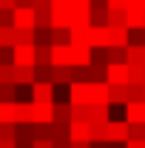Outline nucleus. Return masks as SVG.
I'll return each instance as SVG.
<instances>
[{
	"mask_svg": "<svg viewBox=\"0 0 145 148\" xmlns=\"http://www.w3.org/2000/svg\"><path fill=\"white\" fill-rule=\"evenodd\" d=\"M31 125H51L54 123V103H31Z\"/></svg>",
	"mask_w": 145,
	"mask_h": 148,
	"instance_id": "f257e3e1",
	"label": "nucleus"
},
{
	"mask_svg": "<svg viewBox=\"0 0 145 148\" xmlns=\"http://www.w3.org/2000/svg\"><path fill=\"white\" fill-rule=\"evenodd\" d=\"M105 143L108 145H117V143H128V123L125 120H111L105 123Z\"/></svg>",
	"mask_w": 145,
	"mask_h": 148,
	"instance_id": "f03ea898",
	"label": "nucleus"
},
{
	"mask_svg": "<svg viewBox=\"0 0 145 148\" xmlns=\"http://www.w3.org/2000/svg\"><path fill=\"white\" fill-rule=\"evenodd\" d=\"M68 106H91V83L68 86Z\"/></svg>",
	"mask_w": 145,
	"mask_h": 148,
	"instance_id": "7ed1b4c3",
	"label": "nucleus"
},
{
	"mask_svg": "<svg viewBox=\"0 0 145 148\" xmlns=\"http://www.w3.org/2000/svg\"><path fill=\"white\" fill-rule=\"evenodd\" d=\"M12 66H14V69H29V66H34V46H14V49H12Z\"/></svg>",
	"mask_w": 145,
	"mask_h": 148,
	"instance_id": "20e7f679",
	"label": "nucleus"
},
{
	"mask_svg": "<svg viewBox=\"0 0 145 148\" xmlns=\"http://www.w3.org/2000/svg\"><path fill=\"white\" fill-rule=\"evenodd\" d=\"M57 88L51 83H34L31 86V103H54Z\"/></svg>",
	"mask_w": 145,
	"mask_h": 148,
	"instance_id": "39448f33",
	"label": "nucleus"
},
{
	"mask_svg": "<svg viewBox=\"0 0 145 148\" xmlns=\"http://www.w3.org/2000/svg\"><path fill=\"white\" fill-rule=\"evenodd\" d=\"M105 83L108 86H128V66H105Z\"/></svg>",
	"mask_w": 145,
	"mask_h": 148,
	"instance_id": "423d86ee",
	"label": "nucleus"
},
{
	"mask_svg": "<svg viewBox=\"0 0 145 148\" xmlns=\"http://www.w3.org/2000/svg\"><path fill=\"white\" fill-rule=\"evenodd\" d=\"M51 66L71 69V46H51Z\"/></svg>",
	"mask_w": 145,
	"mask_h": 148,
	"instance_id": "0eeeda50",
	"label": "nucleus"
},
{
	"mask_svg": "<svg viewBox=\"0 0 145 148\" xmlns=\"http://www.w3.org/2000/svg\"><path fill=\"white\" fill-rule=\"evenodd\" d=\"M12 20H14V29L17 32L34 29V9H14L12 12Z\"/></svg>",
	"mask_w": 145,
	"mask_h": 148,
	"instance_id": "6e6552de",
	"label": "nucleus"
},
{
	"mask_svg": "<svg viewBox=\"0 0 145 148\" xmlns=\"http://www.w3.org/2000/svg\"><path fill=\"white\" fill-rule=\"evenodd\" d=\"M125 123L128 125H142L145 123V103H125Z\"/></svg>",
	"mask_w": 145,
	"mask_h": 148,
	"instance_id": "1a4fd4ad",
	"label": "nucleus"
},
{
	"mask_svg": "<svg viewBox=\"0 0 145 148\" xmlns=\"http://www.w3.org/2000/svg\"><path fill=\"white\" fill-rule=\"evenodd\" d=\"M68 140L71 143H88L91 145V123H71L68 125Z\"/></svg>",
	"mask_w": 145,
	"mask_h": 148,
	"instance_id": "9d476101",
	"label": "nucleus"
},
{
	"mask_svg": "<svg viewBox=\"0 0 145 148\" xmlns=\"http://www.w3.org/2000/svg\"><path fill=\"white\" fill-rule=\"evenodd\" d=\"M125 29L128 32H145V9H128L125 12Z\"/></svg>",
	"mask_w": 145,
	"mask_h": 148,
	"instance_id": "9b49d317",
	"label": "nucleus"
},
{
	"mask_svg": "<svg viewBox=\"0 0 145 148\" xmlns=\"http://www.w3.org/2000/svg\"><path fill=\"white\" fill-rule=\"evenodd\" d=\"M88 123L91 125L111 123V106H88Z\"/></svg>",
	"mask_w": 145,
	"mask_h": 148,
	"instance_id": "f8f14e48",
	"label": "nucleus"
},
{
	"mask_svg": "<svg viewBox=\"0 0 145 148\" xmlns=\"http://www.w3.org/2000/svg\"><path fill=\"white\" fill-rule=\"evenodd\" d=\"M91 66V49L88 46H71V69Z\"/></svg>",
	"mask_w": 145,
	"mask_h": 148,
	"instance_id": "ddd939ff",
	"label": "nucleus"
},
{
	"mask_svg": "<svg viewBox=\"0 0 145 148\" xmlns=\"http://www.w3.org/2000/svg\"><path fill=\"white\" fill-rule=\"evenodd\" d=\"M108 37H111V49H128V43H131L128 29H108Z\"/></svg>",
	"mask_w": 145,
	"mask_h": 148,
	"instance_id": "4468645a",
	"label": "nucleus"
},
{
	"mask_svg": "<svg viewBox=\"0 0 145 148\" xmlns=\"http://www.w3.org/2000/svg\"><path fill=\"white\" fill-rule=\"evenodd\" d=\"M54 125H71V106L68 103H54Z\"/></svg>",
	"mask_w": 145,
	"mask_h": 148,
	"instance_id": "2eb2a0df",
	"label": "nucleus"
},
{
	"mask_svg": "<svg viewBox=\"0 0 145 148\" xmlns=\"http://www.w3.org/2000/svg\"><path fill=\"white\" fill-rule=\"evenodd\" d=\"M37 77H34V66H29V69H14V86H34Z\"/></svg>",
	"mask_w": 145,
	"mask_h": 148,
	"instance_id": "dca6fc26",
	"label": "nucleus"
},
{
	"mask_svg": "<svg viewBox=\"0 0 145 148\" xmlns=\"http://www.w3.org/2000/svg\"><path fill=\"white\" fill-rule=\"evenodd\" d=\"M111 103L125 106L128 103V86H108V106Z\"/></svg>",
	"mask_w": 145,
	"mask_h": 148,
	"instance_id": "f3484780",
	"label": "nucleus"
},
{
	"mask_svg": "<svg viewBox=\"0 0 145 148\" xmlns=\"http://www.w3.org/2000/svg\"><path fill=\"white\" fill-rule=\"evenodd\" d=\"M34 29H40V32L51 29V9H37L34 12Z\"/></svg>",
	"mask_w": 145,
	"mask_h": 148,
	"instance_id": "a211bd4d",
	"label": "nucleus"
},
{
	"mask_svg": "<svg viewBox=\"0 0 145 148\" xmlns=\"http://www.w3.org/2000/svg\"><path fill=\"white\" fill-rule=\"evenodd\" d=\"M142 49L145 46H134V43H131L125 49V66H145L142 63Z\"/></svg>",
	"mask_w": 145,
	"mask_h": 148,
	"instance_id": "6ab92c4d",
	"label": "nucleus"
},
{
	"mask_svg": "<svg viewBox=\"0 0 145 148\" xmlns=\"http://www.w3.org/2000/svg\"><path fill=\"white\" fill-rule=\"evenodd\" d=\"M34 66H51V46H34Z\"/></svg>",
	"mask_w": 145,
	"mask_h": 148,
	"instance_id": "aec40b11",
	"label": "nucleus"
},
{
	"mask_svg": "<svg viewBox=\"0 0 145 148\" xmlns=\"http://www.w3.org/2000/svg\"><path fill=\"white\" fill-rule=\"evenodd\" d=\"M128 86H145V66H128Z\"/></svg>",
	"mask_w": 145,
	"mask_h": 148,
	"instance_id": "412c9836",
	"label": "nucleus"
},
{
	"mask_svg": "<svg viewBox=\"0 0 145 148\" xmlns=\"http://www.w3.org/2000/svg\"><path fill=\"white\" fill-rule=\"evenodd\" d=\"M71 29H91V12H71Z\"/></svg>",
	"mask_w": 145,
	"mask_h": 148,
	"instance_id": "4be33fe9",
	"label": "nucleus"
},
{
	"mask_svg": "<svg viewBox=\"0 0 145 148\" xmlns=\"http://www.w3.org/2000/svg\"><path fill=\"white\" fill-rule=\"evenodd\" d=\"M91 26H97V29L108 26V9H94L91 12Z\"/></svg>",
	"mask_w": 145,
	"mask_h": 148,
	"instance_id": "5701e85b",
	"label": "nucleus"
},
{
	"mask_svg": "<svg viewBox=\"0 0 145 148\" xmlns=\"http://www.w3.org/2000/svg\"><path fill=\"white\" fill-rule=\"evenodd\" d=\"M0 103H17V86H0Z\"/></svg>",
	"mask_w": 145,
	"mask_h": 148,
	"instance_id": "b1692460",
	"label": "nucleus"
},
{
	"mask_svg": "<svg viewBox=\"0 0 145 148\" xmlns=\"http://www.w3.org/2000/svg\"><path fill=\"white\" fill-rule=\"evenodd\" d=\"M108 29H125V12H108Z\"/></svg>",
	"mask_w": 145,
	"mask_h": 148,
	"instance_id": "393cba45",
	"label": "nucleus"
},
{
	"mask_svg": "<svg viewBox=\"0 0 145 148\" xmlns=\"http://www.w3.org/2000/svg\"><path fill=\"white\" fill-rule=\"evenodd\" d=\"M0 49H14V29H0Z\"/></svg>",
	"mask_w": 145,
	"mask_h": 148,
	"instance_id": "a878e982",
	"label": "nucleus"
},
{
	"mask_svg": "<svg viewBox=\"0 0 145 148\" xmlns=\"http://www.w3.org/2000/svg\"><path fill=\"white\" fill-rule=\"evenodd\" d=\"M0 86H14V66H0Z\"/></svg>",
	"mask_w": 145,
	"mask_h": 148,
	"instance_id": "bb28decb",
	"label": "nucleus"
},
{
	"mask_svg": "<svg viewBox=\"0 0 145 148\" xmlns=\"http://www.w3.org/2000/svg\"><path fill=\"white\" fill-rule=\"evenodd\" d=\"M37 83H51V66H34Z\"/></svg>",
	"mask_w": 145,
	"mask_h": 148,
	"instance_id": "cd10ccee",
	"label": "nucleus"
},
{
	"mask_svg": "<svg viewBox=\"0 0 145 148\" xmlns=\"http://www.w3.org/2000/svg\"><path fill=\"white\" fill-rule=\"evenodd\" d=\"M51 46H68V32H57V29H51Z\"/></svg>",
	"mask_w": 145,
	"mask_h": 148,
	"instance_id": "c85d7f7f",
	"label": "nucleus"
},
{
	"mask_svg": "<svg viewBox=\"0 0 145 148\" xmlns=\"http://www.w3.org/2000/svg\"><path fill=\"white\" fill-rule=\"evenodd\" d=\"M128 103H142V86H128Z\"/></svg>",
	"mask_w": 145,
	"mask_h": 148,
	"instance_id": "c756f323",
	"label": "nucleus"
},
{
	"mask_svg": "<svg viewBox=\"0 0 145 148\" xmlns=\"http://www.w3.org/2000/svg\"><path fill=\"white\" fill-rule=\"evenodd\" d=\"M0 140H17V125H0Z\"/></svg>",
	"mask_w": 145,
	"mask_h": 148,
	"instance_id": "7c9ffc66",
	"label": "nucleus"
},
{
	"mask_svg": "<svg viewBox=\"0 0 145 148\" xmlns=\"http://www.w3.org/2000/svg\"><path fill=\"white\" fill-rule=\"evenodd\" d=\"M105 9H108V12H125L128 0H105Z\"/></svg>",
	"mask_w": 145,
	"mask_h": 148,
	"instance_id": "2f4dec72",
	"label": "nucleus"
},
{
	"mask_svg": "<svg viewBox=\"0 0 145 148\" xmlns=\"http://www.w3.org/2000/svg\"><path fill=\"white\" fill-rule=\"evenodd\" d=\"M51 12H71V0H51Z\"/></svg>",
	"mask_w": 145,
	"mask_h": 148,
	"instance_id": "473e14b6",
	"label": "nucleus"
},
{
	"mask_svg": "<svg viewBox=\"0 0 145 148\" xmlns=\"http://www.w3.org/2000/svg\"><path fill=\"white\" fill-rule=\"evenodd\" d=\"M0 29H14V20H12V12H0Z\"/></svg>",
	"mask_w": 145,
	"mask_h": 148,
	"instance_id": "72a5a7b5",
	"label": "nucleus"
},
{
	"mask_svg": "<svg viewBox=\"0 0 145 148\" xmlns=\"http://www.w3.org/2000/svg\"><path fill=\"white\" fill-rule=\"evenodd\" d=\"M17 0H0V12H14Z\"/></svg>",
	"mask_w": 145,
	"mask_h": 148,
	"instance_id": "f704fd0d",
	"label": "nucleus"
},
{
	"mask_svg": "<svg viewBox=\"0 0 145 148\" xmlns=\"http://www.w3.org/2000/svg\"><path fill=\"white\" fill-rule=\"evenodd\" d=\"M31 148H54V145H51V140H40V143H34Z\"/></svg>",
	"mask_w": 145,
	"mask_h": 148,
	"instance_id": "c9c22d12",
	"label": "nucleus"
},
{
	"mask_svg": "<svg viewBox=\"0 0 145 148\" xmlns=\"http://www.w3.org/2000/svg\"><path fill=\"white\" fill-rule=\"evenodd\" d=\"M94 9H105V0H91V12Z\"/></svg>",
	"mask_w": 145,
	"mask_h": 148,
	"instance_id": "e433bc0d",
	"label": "nucleus"
},
{
	"mask_svg": "<svg viewBox=\"0 0 145 148\" xmlns=\"http://www.w3.org/2000/svg\"><path fill=\"white\" fill-rule=\"evenodd\" d=\"M125 148H145V143H137V140H128Z\"/></svg>",
	"mask_w": 145,
	"mask_h": 148,
	"instance_id": "4c0bfd02",
	"label": "nucleus"
},
{
	"mask_svg": "<svg viewBox=\"0 0 145 148\" xmlns=\"http://www.w3.org/2000/svg\"><path fill=\"white\" fill-rule=\"evenodd\" d=\"M0 148H14V140H0Z\"/></svg>",
	"mask_w": 145,
	"mask_h": 148,
	"instance_id": "58836bf2",
	"label": "nucleus"
},
{
	"mask_svg": "<svg viewBox=\"0 0 145 148\" xmlns=\"http://www.w3.org/2000/svg\"><path fill=\"white\" fill-rule=\"evenodd\" d=\"M68 148H91V145H88V143H71Z\"/></svg>",
	"mask_w": 145,
	"mask_h": 148,
	"instance_id": "ea45409f",
	"label": "nucleus"
},
{
	"mask_svg": "<svg viewBox=\"0 0 145 148\" xmlns=\"http://www.w3.org/2000/svg\"><path fill=\"white\" fill-rule=\"evenodd\" d=\"M142 103H145V86H142Z\"/></svg>",
	"mask_w": 145,
	"mask_h": 148,
	"instance_id": "a19ab883",
	"label": "nucleus"
},
{
	"mask_svg": "<svg viewBox=\"0 0 145 148\" xmlns=\"http://www.w3.org/2000/svg\"><path fill=\"white\" fill-rule=\"evenodd\" d=\"M142 63H145V49H142Z\"/></svg>",
	"mask_w": 145,
	"mask_h": 148,
	"instance_id": "79ce46f5",
	"label": "nucleus"
},
{
	"mask_svg": "<svg viewBox=\"0 0 145 148\" xmlns=\"http://www.w3.org/2000/svg\"><path fill=\"white\" fill-rule=\"evenodd\" d=\"M142 43H145V32H142Z\"/></svg>",
	"mask_w": 145,
	"mask_h": 148,
	"instance_id": "37998d69",
	"label": "nucleus"
}]
</instances>
